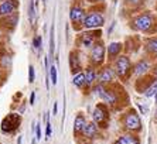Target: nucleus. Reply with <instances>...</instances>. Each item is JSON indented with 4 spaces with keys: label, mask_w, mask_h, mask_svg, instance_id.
I'll return each mask as SVG.
<instances>
[{
    "label": "nucleus",
    "mask_w": 157,
    "mask_h": 144,
    "mask_svg": "<svg viewBox=\"0 0 157 144\" xmlns=\"http://www.w3.org/2000/svg\"><path fill=\"white\" fill-rule=\"evenodd\" d=\"M91 92L106 104H109V108L116 112L123 110L129 103V96L121 81L119 82L115 81L113 83H109V85H102L96 82L92 86Z\"/></svg>",
    "instance_id": "obj_1"
},
{
    "label": "nucleus",
    "mask_w": 157,
    "mask_h": 144,
    "mask_svg": "<svg viewBox=\"0 0 157 144\" xmlns=\"http://www.w3.org/2000/svg\"><path fill=\"white\" fill-rule=\"evenodd\" d=\"M129 27L135 32L154 36L157 34V11L142 10L140 13H136L129 20Z\"/></svg>",
    "instance_id": "obj_2"
},
{
    "label": "nucleus",
    "mask_w": 157,
    "mask_h": 144,
    "mask_svg": "<svg viewBox=\"0 0 157 144\" xmlns=\"http://www.w3.org/2000/svg\"><path fill=\"white\" fill-rule=\"evenodd\" d=\"M105 4H92V7L86 10V16L84 20V30L101 28L105 24Z\"/></svg>",
    "instance_id": "obj_3"
},
{
    "label": "nucleus",
    "mask_w": 157,
    "mask_h": 144,
    "mask_svg": "<svg viewBox=\"0 0 157 144\" xmlns=\"http://www.w3.org/2000/svg\"><path fill=\"white\" fill-rule=\"evenodd\" d=\"M122 124V129L124 131H130V133H137L143 130V124H142V119H140L137 110L133 108H128L121 115V119H119Z\"/></svg>",
    "instance_id": "obj_4"
},
{
    "label": "nucleus",
    "mask_w": 157,
    "mask_h": 144,
    "mask_svg": "<svg viewBox=\"0 0 157 144\" xmlns=\"http://www.w3.org/2000/svg\"><path fill=\"white\" fill-rule=\"evenodd\" d=\"M115 72H116L117 79L122 83H126L133 76V62L128 54H122L112 62Z\"/></svg>",
    "instance_id": "obj_5"
},
{
    "label": "nucleus",
    "mask_w": 157,
    "mask_h": 144,
    "mask_svg": "<svg viewBox=\"0 0 157 144\" xmlns=\"http://www.w3.org/2000/svg\"><path fill=\"white\" fill-rule=\"evenodd\" d=\"M110 110L109 104H106L105 102H98L95 104V108L92 110V120L99 126L101 130L109 129L110 123Z\"/></svg>",
    "instance_id": "obj_6"
},
{
    "label": "nucleus",
    "mask_w": 157,
    "mask_h": 144,
    "mask_svg": "<svg viewBox=\"0 0 157 144\" xmlns=\"http://www.w3.org/2000/svg\"><path fill=\"white\" fill-rule=\"evenodd\" d=\"M106 45L103 44L102 40L96 41L91 48H89V54H88V64L101 68L102 65L106 64Z\"/></svg>",
    "instance_id": "obj_7"
},
{
    "label": "nucleus",
    "mask_w": 157,
    "mask_h": 144,
    "mask_svg": "<svg viewBox=\"0 0 157 144\" xmlns=\"http://www.w3.org/2000/svg\"><path fill=\"white\" fill-rule=\"evenodd\" d=\"M99 40H102V31H101V28L82 30V31H79V34H78L75 43H77L78 48L89 50V48Z\"/></svg>",
    "instance_id": "obj_8"
},
{
    "label": "nucleus",
    "mask_w": 157,
    "mask_h": 144,
    "mask_svg": "<svg viewBox=\"0 0 157 144\" xmlns=\"http://www.w3.org/2000/svg\"><path fill=\"white\" fill-rule=\"evenodd\" d=\"M21 126V113H7L4 116L2 123H0V130L4 134H13L16 133Z\"/></svg>",
    "instance_id": "obj_9"
},
{
    "label": "nucleus",
    "mask_w": 157,
    "mask_h": 144,
    "mask_svg": "<svg viewBox=\"0 0 157 144\" xmlns=\"http://www.w3.org/2000/svg\"><path fill=\"white\" fill-rule=\"evenodd\" d=\"M86 16V10L82 4L74 3L70 9V21L72 24V28L75 31H82L84 30V20Z\"/></svg>",
    "instance_id": "obj_10"
},
{
    "label": "nucleus",
    "mask_w": 157,
    "mask_h": 144,
    "mask_svg": "<svg viewBox=\"0 0 157 144\" xmlns=\"http://www.w3.org/2000/svg\"><path fill=\"white\" fill-rule=\"evenodd\" d=\"M117 79L116 72H115L112 64H105L102 65L101 68H98V83H102V85H109V83H113Z\"/></svg>",
    "instance_id": "obj_11"
},
{
    "label": "nucleus",
    "mask_w": 157,
    "mask_h": 144,
    "mask_svg": "<svg viewBox=\"0 0 157 144\" xmlns=\"http://www.w3.org/2000/svg\"><path fill=\"white\" fill-rule=\"evenodd\" d=\"M143 51H144V55L149 57L151 61L157 59V34L147 36L143 40Z\"/></svg>",
    "instance_id": "obj_12"
},
{
    "label": "nucleus",
    "mask_w": 157,
    "mask_h": 144,
    "mask_svg": "<svg viewBox=\"0 0 157 144\" xmlns=\"http://www.w3.org/2000/svg\"><path fill=\"white\" fill-rule=\"evenodd\" d=\"M151 66H153V64H151V59L149 57L140 58V59H137V62L133 64V76L139 78V76H143L146 74H150Z\"/></svg>",
    "instance_id": "obj_13"
},
{
    "label": "nucleus",
    "mask_w": 157,
    "mask_h": 144,
    "mask_svg": "<svg viewBox=\"0 0 157 144\" xmlns=\"http://www.w3.org/2000/svg\"><path fill=\"white\" fill-rule=\"evenodd\" d=\"M18 18H20V16H18L17 11H16V13H11V14H9V16L0 17V31L7 32V34L9 32H13L18 23Z\"/></svg>",
    "instance_id": "obj_14"
},
{
    "label": "nucleus",
    "mask_w": 157,
    "mask_h": 144,
    "mask_svg": "<svg viewBox=\"0 0 157 144\" xmlns=\"http://www.w3.org/2000/svg\"><path fill=\"white\" fill-rule=\"evenodd\" d=\"M124 51V44L121 41H113L106 47V61L112 64L119 55H122V52Z\"/></svg>",
    "instance_id": "obj_15"
},
{
    "label": "nucleus",
    "mask_w": 157,
    "mask_h": 144,
    "mask_svg": "<svg viewBox=\"0 0 157 144\" xmlns=\"http://www.w3.org/2000/svg\"><path fill=\"white\" fill-rule=\"evenodd\" d=\"M68 62H70V71L72 75L78 74V72L84 71V65H82V59H81V52L79 50H72L68 57Z\"/></svg>",
    "instance_id": "obj_16"
},
{
    "label": "nucleus",
    "mask_w": 157,
    "mask_h": 144,
    "mask_svg": "<svg viewBox=\"0 0 157 144\" xmlns=\"http://www.w3.org/2000/svg\"><path fill=\"white\" fill-rule=\"evenodd\" d=\"M156 78L153 76V74L150 72V74H146V75L143 76H139L137 79H136L135 82V88L137 92H140V93H144L147 89H149L151 85H153L154 82H156Z\"/></svg>",
    "instance_id": "obj_17"
},
{
    "label": "nucleus",
    "mask_w": 157,
    "mask_h": 144,
    "mask_svg": "<svg viewBox=\"0 0 157 144\" xmlns=\"http://www.w3.org/2000/svg\"><path fill=\"white\" fill-rule=\"evenodd\" d=\"M99 134H101L99 126L94 122V120H91V122H86V124H85V127H84V131H82L79 138H86V140L91 141V140L98 138Z\"/></svg>",
    "instance_id": "obj_18"
},
{
    "label": "nucleus",
    "mask_w": 157,
    "mask_h": 144,
    "mask_svg": "<svg viewBox=\"0 0 157 144\" xmlns=\"http://www.w3.org/2000/svg\"><path fill=\"white\" fill-rule=\"evenodd\" d=\"M124 51L126 54H136L139 51L140 47H143V41L140 40V37L137 36H132V37H128L126 41H124Z\"/></svg>",
    "instance_id": "obj_19"
},
{
    "label": "nucleus",
    "mask_w": 157,
    "mask_h": 144,
    "mask_svg": "<svg viewBox=\"0 0 157 144\" xmlns=\"http://www.w3.org/2000/svg\"><path fill=\"white\" fill-rule=\"evenodd\" d=\"M18 7H20V2L18 0H4V2H0V17L16 13L18 10Z\"/></svg>",
    "instance_id": "obj_20"
},
{
    "label": "nucleus",
    "mask_w": 157,
    "mask_h": 144,
    "mask_svg": "<svg viewBox=\"0 0 157 144\" xmlns=\"http://www.w3.org/2000/svg\"><path fill=\"white\" fill-rule=\"evenodd\" d=\"M84 74H85V78H86L88 89H89V92H91L92 86L98 82V68H95V66H92V65L88 64L84 68Z\"/></svg>",
    "instance_id": "obj_21"
},
{
    "label": "nucleus",
    "mask_w": 157,
    "mask_h": 144,
    "mask_svg": "<svg viewBox=\"0 0 157 144\" xmlns=\"http://www.w3.org/2000/svg\"><path fill=\"white\" fill-rule=\"evenodd\" d=\"M113 144H140V137L137 133L124 131L123 134H121V136L113 141Z\"/></svg>",
    "instance_id": "obj_22"
},
{
    "label": "nucleus",
    "mask_w": 157,
    "mask_h": 144,
    "mask_svg": "<svg viewBox=\"0 0 157 144\" xmlns=\"http://www.w3.org/2000/svg\"><path fill=\"white\" fill-rule=\"evenodd\" d=\"M86 117L82 112H78V115L75 116V120H74V137L79 138L82 131H84V127L86 124Z\"/></svg>",
    "instance_id": "obj_23"
},
{
    "label": "nucleus",
    "mask_w": 157,
    "mask_h": 144,
    "mask_svg": "<svg viewBox=\"0 0 157 144\" xmlns=\"http://www.w3.org/2000/svg\"><path fill=\"white\" fill-rule=\"evenodd\" d=\"M72 83L74 86L78 88L79 90H86V93L89 92V89H88V85H86V78H85V74L84 71L78 72V74H75V75H72Z\"/></svg>",
    "instance_id": "obj_24"
},
{
    "label": "nucleus",
    "mask_w": 157,
    "mask_h": 144,
    "mask_svg": "<svg viewBox=\"0 0 157 144\" xmlns=\"http://www.w3.org/2000/svg\"><path fill=\"white\" fill-rule=\"evenodd\" d=\"M144 3H146V0H123L124 7L130 10V13L142 11L143 7H144Z\"/></svg>",
    "instance_id": "obj_25"
},
{
    "label": "nucleus",
    "mask_w": 157,
    "mask_h": 144,
    "mask_svg": "<svg viewBox=\"0 0 157 144\" xmlns=\"http://www.w3.org/2000/svg\"><path fill=\"white\" fill-rule=\"evenodd\" d=\"M10 68H11V57L4 52V54L0 57V72L7 74V71H10Z\"/></svg>",
    "instance_id": "obj_26"
},
{
    "label": "nucleus",
    "mask_w": 157,
    "mask_h": 144,
    "mask_svg": "<svg viewBox=\"0 0 157 144\" xmlns=\"http://www.w3.org/2000/svg\"><path fill=\"white\" fill-rule=\"evenodd\" d=\"M29 18L30 23L34 24V20H36V2L34 0H30L29 3Z\"/></svg>",
    "instance_id": "obj_27"
},
{
    "label": "nucleus",
    "mask_w": 157,
    "mask_h": 144,
    "mask_svg": "<svg viewBox=\"0 0 157 144\" xmlns=\"http://www.w3.org/2000/svg\"><path fill=\"white\" fill-rule=\"evenodd\" d=\"M50 81L52 82V85H57V82H58V72H57V66H55L54 64L50 66Z\"/></svg>",
    "instance_id": "obj_28"
},
{
    "label": "nucleus",
    "mask_w": 157,
    "mask_h": 144,
    "mask_svg": "<svg viewBox=\"0 0 157 144\" xmlns=\"http://www.w3.org/2000/svg\"><path fill=\"white\" fill-rule=\"evenodd\" d=\"M54 50H55V43H54V24L51 27V31H50V57L52 59V55H54Z\"/></svg>",
    "instance_id": "obj_29"
},
{
    "label": "nucleus",
    "mask_w": 157,
    "mask_h": 144,
    "mask_svg": "<svg viewBox=\"0 0 157 144\" xmlns=\"http://www.w3.org/2000/svg\"><path fill=\"white\" fill-rule=\"evenodd\" d=\"M33 47L36 50H43V38H41V36H36L33 38Z\"/></svg>",
    "instance_id": "obj_30"
},
{
    "label": "nucleus",
    "mask_w": 157,
    "mask_h": 144,
    "mask_svg": "<svg viewBox=\"0 0 157 144\" xmlns=\"http://www.w3.org/2000/svg\"><path fill=\"white\" fill-rule=\"evenodd\" d=\"M34 81H36V71H34L33 65H30L29 66V82L34 83Z\"/></svg>",
    "instance_id": "obj_31"
},
{
    "label": "nucleus",
    "mask_w": 157,
    "mask_h": 144,
    "mask_svg": "<svg viewBox=\"0 0 157 144\" xmlns=\"http://www.w3.org/2000/svg\"><path fill=\"white\" fill-rule=\"evenodd\" d=\"M45 137H47V138L51 137V123H50V120L45 122Z\"/></svg>",
    "instance_id": "obj_32"
},
{
    "label": "nucleus",
    "mask_w": 157,
    "mask_h": 144,
    "mask_svg": "<svg viewBox=\"0 0 157 144\" xmlns=\"http://www.w3.org/2000/svg\"><path fill=\"white\" fill-rule=\"evenodd\" d=\"M36 140H41V124H36Z\"/></svg>",
    "instance_id": "obj_33"
},
{
    "label": "nucleus",
    "mask_w": 157,
    "mask_h": 144,
    "mask_svg": "<svg viewBox=\"0 0 157 144\" xmlns=\"http://www.w3.org/2000/svg\"><path fill=\"white\" fill-rule=\"evenodd\" d=\"M150 72L153 74V76L157 79V59H156V62L153 64V66H151V71H150Z\"/></svg>",
    "instance_id": "obj_34"
},
{
    "label": "nucleus",
    "mask_w": 157,
    "mask_h": 144,
    "mask_svg": "<svg viewBox=\"0 0 157 144\" xmlns=\"http://www.w3.org/2000/svg\"><path fill=\"white\" fill-rule=\"evenodd\" d=\"M34 103H36V92H31V95H30V106H34Z\"/></svg>",
    "instance_id": "obj_35"
},
{
    "label": "nucleus",
    "mask_w": 157,
    "mask_h": 144,
    "mask_svg": "<svg viewBox=\"0 0 157 144\" xmlns=\"http://www.w3.org/2000/svg\"><path fill=\"white\" fill-rule=\"evenodd\" d=\"M88 2L89 4H101V3H105V0H85Z\"/></svg>",
    "instance_id": "obj_36"
},
{
    "label": "nucleus",
    "mask_w": 157,
    "mask_h": 144,
    "mask_svg": "<svg viewBox=\"0 0 157 144\" xmlns=\"http://www.w3.org/2000/svg\"><path fill=\"white\" fill-rule=\"evenodd\" d=\"M57 112H58V103H57V102H55L54 103V110H52V115H57Z\"/></svg>",
    "instance_id": "obj_37"
},
{
    "label": "nucleus",
    "mask_w": 157,
    "mask_h": 144,
    "mask_svg": "<svg viewBox=\"0 0 157 144\" xmlns=\"http://www.w3.org/2000/svg\"><path fill=\"white\" fill-rule=\"evenodd\" d=\"M113 28H115V21H113V23H112V24H110L109 30H108V34H109V36H110V32L113 31Z\"/></svg>",
    "instance_id": "obj_38"
},
{
    "label": "nucleus",
    "mask_w": 157,
    "mask_h": 144,
    "mask_svg": "<svg viewBox=\"0 0 157 144\" xmlns=\"http://www.w3.org/2000/svg\"><path fill=\"white\" fill-rule=\"evenodd\" d=\"M17 144H23V137H21V136H18V138H17Z\"/></svg>",
    "instance_id": "obj_39"
},
{
    "label": "nucleus",
    "mask_w": 157,
    "mask_h": 144,
    "mask_svg": "<svg viewBox=\"0 0 157 144\" xmlns=\"http://www.w3.org/2000/svg\"><path fill=\"white\" fill-rule=\"evenodd\" d=\"M3 54H4V52H3V50H2V47H0V57H2Z\"/></svg>",
    "instance_id": "obj_40"
},
{
    "label": "nucleus",
    "mask_w": 157,
    "mask_h": 144,
    "mask_svg": "<svg viewBox=\"0 0 157 144\" xmlns=\"http://www.w3.org/2000/svg\"><path fill=\"white\" fill-rule=\"evenodd\" d=\"M154 11H157V2H156V7H154Z\"/></svg>",
    "instance_id": "obj_41"
},
{
    "label": "nucleus",
    "mask_w": 157,
    "mask_h": 144,
    "mask_svg": "<svg viewBox=\"0 0 157 144\" xmlns=\"http://www.w3.org/2000/svg\"><path fill=\"white\" fill-rule=\"evenodd\" d=\"M45 2H47V0H43V3H45Z\"/></svg>",
    "instance_id": "obj_42"
},
{
    "label": "nucleus",
    "mask_w": 157,
    "mask_h": 144,
    "mask_svg": "<svg viewBox=\"0 0 157 144\" xmlns=\"http://www.w3.org/2000/svg\"><path fill=\"white\" fill-rule=\"evenodd\" d=\"M0 2H4V0H0Z\"/></svg>",
    "instance_id": "obj_43"
},
{
    "label": "nucleus",
    "mask_w": 157,
    "mask_h": 144,
    "mask_svg": "<svg viewBox=\"0 0 157 144\" xmlns=\"http://www.w3.org/2000/svg\"><path fill=\"white\" fill-rule=\"evenodd\" d=\"M36 3H37V0H36Z\"/></svg>",
    "instance_id": "obj_44"
},
{
    "label": "nucleus",
    "mask_w": 157,
    "mask_h": 144,
    "mask_svg": "<svg viewBox=\"0 0 157 144\" xmlns=\"http://www.w3.org/2000/svg\"><path fill=\"white\" fill-rule=\"evenodd\" d=\"M0 144H2V143H0Z\"/></svg>",
    "instance_id": "obj_45"
}]
</instances>
